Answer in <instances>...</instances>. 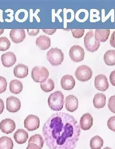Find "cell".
I'll use <instances>...</instances> for the list:
<instances>
[{
	"label": "cell",
	"instance_id": "cell-1",
	"mask_svg": "<svg viewBox=\"0 0 115 149\" xmlns=\"http://www.w3.org/2000/svg\"><path fill=\"white\" fill-rule=\"evenodd\" d=\"M81 132L77 119L65 112L53 114L42 128L45 141L50 149H74Z\"/></svg>",
	"mask_w": 115,
	"mask_h": 149
},
{
	"label": "cell",
	"instance_id": "cell-2",
	"mask_svg": "<svg viewBox=\"0 0 115 149\" xmlns=\"http://www.w3.org/2000/svg\"><path fill=\"white\" fill-rule=\"evenodd\" d=\"M64 97L61 91H56L51 93L48 99V104L51 109L59 111L62 109L64 104Z\"/></svg>",
	"mask_w": 115,
	"mask_h": 149
},
{
	"label": "cell",
	"instance_id": "cell-3",
	"mask_svg": "<svg viewBox=\"0 0 115 149\" xmlns=\"http://www.w3.org/2000/svg\"><path fill=\"white\" fill-rule=\"evenodd\" d=\"M46 57L53 66L61 65L64 59V54L62 50L57 48H52L48 51Z\"/></svg>",
	"mask_w": 115,
	"mask_h": 149
},
{
	"label": "cell",
	"instance_id": "cell-4",
	"mask_svg": "<svg viewBox=\"0 0 115 149\" xmlns=\"http://www.w3.org/2000/svg\"><path fill=\"white\" fill-rule=\"evenodd\" d=\"M49 72L43 66H36L32 69L31 77L36 83H44L47 80Z\"/></svg>",
	"mask_w": 115,
	"mask_h": 149
},
{
	"label": "cell",
	"instance_id": "cell-5",
	"mask_svg": "<svg viewBox=\"0 0 115 149\" xmlns=\"http://www.w3.org/2000/svg\"><path fill=\"white\" fill-rule=\"evenodd\" d=\"M84 45L88 52L94 53L98 50L100 46V42L95 39L94 32L90 30L84 37Z\"/></svg>",
	"mask_w": 115,
	"mask_h": 149
},
{
	"label": "cell",
	"instance_id": "cell-6",
	"mask_svg": "<svg viewBox=\"0 0 115 149\" xmlns=\"http://www.w3.org/2000/svg\"><path fill=\"white\" fill-rule=\"evenodd\" d=\"M75 75L77 80L81 82H86L90 80L93 75L91 68L88 66L82 65L77 68Z\"/></svg>",
	"mask_w": 115,
	"mask_h": 149
},
{
	"label": "cell",
	"instance_id": "cell-7",
	"mask_svg": "<svg viewBox=\"0 0 115 149\" xmlns=\"http://www.w3.org/2000/svg\"><path fill=\"white\" fill-rule=\"evenodd\" d=\"M69 55L71 59L74 62H80L84 60L85 52L80 45H74L70 48Z\"/></svg>",
	"mask_w": 115,
	"mask_h": 149
},
{
	"label": "cell",
	"instance_id": "cell-8",
	"mask_svg": "<svg viewBox=\"0 0 115 149\" xmlns=\"http://www.w3.org/2000/svg\"><path fill=\"white\" fill-rule=\"evenodd\" d=\"M40 119L38 116L33 115H28L24 121L25 127L29 131L37 130L40 127Z\"/></svg>",
	"mask_w": 115,
	"mask_h": 149
},
{
	"label": "cell",
	"instance_id": "cell-9",
	"mask_svg": "<svg viewBox=\"0 0 115 149\" xmlns=\"http://www.w3.org/2000/svg\"><path fill=\"white\" fill-rule=\"evenodd\" d=\"M21 103L19 99L16 97L11 96L6 100V109L9 112L16 113L19 111Z\"/></svg>",
	"mask_w": 115,
	"mask_h": 149
},
{
	"label": "cell",
	"instance_id": "cell-10",
	"mask_svg": "<svg viewBox=\"0 0 115 149\" xmlns=\"http://www.w3.org/2000/svg\"><path fill=\"white\" fill-rule=\"evenodd\" d=\"M94 86L97 90L105 92L109 88V84L106 76L104 74H99L95 78Z\"/></svg>",
	"mask_w": 115,
	"mask_h": 149
},
{
	"label": "cell",
	"instance_id": "cell-11",
	"mask_svg": "<svg viewBox=\"0 0 115 149\" xmlns=\"http://www.w3.org/2000/svg\"><path fill=\"white\" fill-rule=\"evenodd\" d=\"M16 127L14 120L10 119H3L0 123V130L2 132L6 134L12 133Z\"/></svg>",
	"mask_w": 115,
	"mask_h": 149
},
{
	"label": "cell",
	"instance_id": "cell-12",
	"mask_svg": "<svg viewBox=\"0 0 115 149\" xmlns=\"http://www.w3.org/2000/svg\"><path fill=\"white\" fill-rule=\"evenodd\" d=\"M10 36L13 42L18 44L24 41L26 38V34L25 29H13L10 31Z\"/></svg>",
	"mask_w": 115,
	"mask_h": 149
},
{
	"label": "cell",
	"instance_id": "cell-13",
	"mask_svg": "<svg viewBox=\"0 0 115 149\" xmlns=\"http://www.w3.org/2000/svg\"><path fill=\"white\" fill-rule=\"evenodd\" d=\"M3 65L6 68H10L16 63V57L13 52H8L3 54L1 57Z\"/></svg>",
	"mask_w": 115,
	"mask_h": 149
},
{
	"label": "cell",
	"instance_id": "cell-14",
	"mask_svg": "<svg viewBox=\"0 0 115 149\" xmlns=\"http://www.w3.org/2000/svg\"><path fill=\"white\" fill-rule=\"evenodd\" d=\"M65 103L66 109L69 112H74L78 108V99L77 97L73 95H69L65 99Z\"/></svg>",
	"mask_w": 115,
	"mask_h": 149
},
{
	"label": "cell",
	"instance_id": "cell-15",
	"mask_svg": "<svg viewBox=\"0 0 115 149\" xmlns=\"http://www.w3.org/2000/svg\"><path fill=\"white\" fill-rule=\"evenodd\" d=\"M61 84L63 89L66 91H70L74 88L76 82L73 76L67 74L62 77Z\"/></svg>",
	"mask_w": 115,
	"mask_h": 149
},
{
	"label": "cell",
	"instance_id": "cell-16",
	"mask_svg": "<svg viewBox=\"0 0 115 149\" xmlns=\"http://www.w3.org/2000/svg\"><path fill=\"white\" fill-rule=\"evenodd\" d=\"M93 118L90 113L84 114L80 119V127L84 131L89 130L93 126Z\"/></svg>",
	"mask_w": 115,
	"mask_h": 149
},
{
	"label": "cell",
	"instance_id": "cell-17",
	"mask_svg": "<svg viewBox=\"0 0 115 149\" xmlns=\"http://www.w3.org/2000/svg\"><path fill=\"white\" fill-rule=\"evenodd\" d=\"M13 73L14 76L18 78H25L29 74V68L27 66L23 64H18L14 67Z\"/></svg>",
	"mask_w": 115,
	"mask_h": 149
},
{
	"label": "cell",
	"instance_id": "cell-18",
	"mask_svg": "<svg viewBox=\"0 0 115 149\" xmlns=\"http://www.w3.org/2000/svg\"><path fill=\"white\" fill-rule=\"evenodd\" d=\"M13 137L17 143L20 144H23L27 140L29 134L25 130L19 129L14 133Z\"/></svg>",
	"mask_w": 115,
	"mask_h": 149
},
{
	"label": "cell",
	"instance_id": "cell-19",
	"mask_svg": "<svg viewBox=\"0 0 115 149\" xmlns=\"http://www.w3.org/2000/svg\"><path fill=\"white\" fill-rule=\"evenodd\" d=\"M110 34L109 29H96L94 33L95 39L99 42H105L109 38Z\"/></svg>",
	"mask_w": 115,
	"mask_h": 149
},
{
	"label": "cell",
	"instance_id": "cell-20",
	"mask_svg": "<svg viewBox=\"0 0 115 149\" xmlns=\"http://www.w3.org/2000/svg\"><path fill=\"white\" fill-rule=\"evenodd\" d=\"M36 44L41 50H47L51 46L50 38L45 36H40L37 38Z\"/></svg>",
	"mask_w": 115,
	"mask_h": 149
},
{
	"label": "cell",
	"instance_id": "cell-21",
	"mask_svg": "<svg viewBox=\"0 0 115 149\" xmlns=\"http://www.w3.org/2000/svg\"><path fill=\"white\" fill-rule=\"evenodd\" d=\"M93 104L96 108H103L106 104V97L102 93L96 94L93 99Z\"/></svg>",
	"mask_w": 115,
	"mask_h": 149
},
{
	"label": "cell",
	"instance_id": "cell-22",
	"mask_svg": "<svg viewBox=\"0 0 115 149\" xmlns=\"http://www.w3.org/2000/svg\"><path fill=\"white\" fill-rule=\"evenodd\" d=\"M9 90L14 94H18L22 92L23 85L22 82L16 79L12 80L9 84Z\"/></svg>",
	"mask_w": 115,
	"mask_h": 149
},
{
	"label": "cell",
	"instance_id": "cell-23",
	"mask_svg": "<svg viewBox=\"0 0 115 149\" xmlns=\"http://www.w3.org/2000/svg\"><path fill=\"white\" fill-rule=\"evenodd\" d=\"M64 29L67 27V23H71L73 21L75 18L74 12L73 9L64 8Z\"/></svg>",
	"mask_w": 115,
	"mask_h": 149
},
{
	"label": "cell",
	"instance_id": "cell-24",
	"mask_svg": "<svg viewBox=\"0 0 115 149\" xmlns=\"http://www.w3.org/2000/svg\"><path fill=\"white\" fill-rule=\"evenodd\" d=\"M104 61L108 66L115 65V50L107 51L104 56Z\"/></svg>",
	"mask_w": 115,
	"mask_h": 149
},
{
	"label": "cell",
	"instance_id": "cell-25",
	"mask_svg": "<svg viewBox=\"0 0 115 149\" xmlns=\"http://www.w3.org/2000/svg\"><path fill=\"white\" fill-rule=\"evenodd\" d=\"M104 141L99 135L92 138L90 142V146L91 149H101L103 146Z\"/></svg>",
	"mask_w": 115,
	"mask_h": 149
},
{
	"label": "cell",
	"instance_id": "cell-26",
	"mask_svg": "<svg viewBox=\"0 0 115 149\" xmlns=\"http://www.w3.org/2000/svg\"><path fill=\"white\" fill-rule=\"evenodd\" d=\"M14 143L11 138L3 136L0 138V149H13Z\"/></svg>",
	"mask_w": 115,
	"mask_h": 149
},
{
	"label": "cell",
	"instance_id": "cell-27",
	"mask_svg": "<svg viewBox=\"0 0 115 149\" xmlns=\"http://www.w3.org/2000/svg\"><path fill=\"white\" fill-rule=\"evenodd\" d=\"M29 13L27 10L25 9H20L15 13V19L18 22H24L27 19Z\"/></svg>",
	"mask_w": 115,
	"mask_h": 149
},
{
	"label": "cell",
	"instance_id": "cell-28",
	"mask_svg": "<svg viewBox=\"0 0 115 149\" xmlns=\"http://www.w3.org/2000/svg\"><path fill=\"white\" fill-rule=\"evenodd\" d=\"M41 89L46 93L51 92L55 88V83L51 79H48L44 83L40 84Z\"/></svg>",
	"mask_w": 115,
	"mask_h": 149
},
{
	"label": "cell",
	"instance_id": "cell-29",
	"mask_svg": "<svg viewBox=\"0 0 115 149\" xmlns=\"http://www.w3.org/2000/svg\"><path fill=\"white\" fill-rule=\"evenodd\" d=\"M88 15L89 13L87 10L85 9H81L77 12L75 17L78 22H84L88 19Z\"/></svg>",
	"mask_w": 115,
	"mask_h": 149
},
{
	"label": "cell",
	"instance_id": "cell-30",
	"mask_svg": "<svg viewBox=\"0 0 115 149\" xmlns=\"http://www.w3.org/2000/svg\"><path fill=\"white\" fill-rule=\"evenodd\" d=\"M35 143L38 145L41 149L43 147L44 141L41 135L36 134L33 135L30 138L29 143Z\"/></svg>",
	"mask_w": 115,
	"mask_h": 149
},
{
	"label": "cell",
	"instance_id": "cell-31",
	"mask_svg": "<svg viewBox=\"0 0 115 149\" xmlns=\"http://www.w3.org/2000/svg\"><path fill=\"white\" fill-rule=\"evenodd\" d=\"M10 41L6 37L0 38V51L5 52L10 48Z\"/></svg>",
	"mask_w": 115,
	"mask_h": 149
},
{
	"label": "cell",
	"instance_id": "cell-32",
	"mask_svg": "<svg viewBox=\"0 0 115 149\" xmlns=\"http://www.w3.org/2000/svg\"><path fill=\"white\" fill-rule=\"evenodd\" d=\"M62 11V9H59L57 13H55V9L52 10V22H55V17H57L59 20L60 22H62L63 20L61 16H60V14Z\"/></svg>",
	"mask_w": 115,
	"mask_h": 149
},
{
	"label": "cell",
	"instance_id": "cell-33",
	"mask_svg": "<svg viewBox=\"0 0 115 149\" xmlns=\"http://www.w3.org/2000/svg\"><path fill=\"white\" fill-rule=\"evenodd\" d=\"M85 31V30L84 29H72L73 37L77 39L82 37L84 36Z\"/></svg>",
	"mask_w": 115,
	"mask_h": 149
},
{
	"label": "cell",
	"instance_id": "cell-34",
	"mask_svg": "<svg viewBox=\"0 0 115 149\" xmlns=\"http://www.w3.org/2000/svg\"><path fill=\"white\" fill-rule=\"evenodd\" d=\"M7 86V82L5 77L0 76V94L6 91Z\"/></svg>",
	"mask_w": 115,
	"mask_h": 149
},
{
	"label": "cell",
	"instance_id": "cell-35",
	"mask_svg": "<svg viewBox=\"0 0 115 149\" xmlns=\"http://www.w3.org/2000/svg\"><path fill=\"white\" fill-rule=\"evenodd\" d=\"M40 11V9H37L36 10L35 12L34 13H33V10L32 9H30V22H33V17H34L36 19L37 22H41L40 19L37 15L38 13Z\"/></svg>",
	"mask_w": 115,
	"mask_h": 149
},
{
	"label": "cell",
	"instance_id": "cell-36",
	"mask_svg": "<svg viewBox=\"0 0 115 149\" xmlns=\"http://www.w3.org/2000/svg\"><path fill=\"white\" fill-rule=\"evenodd\" d=\"M108 107L111 112L115 113V95L110 98Z\"/></svg>",
	"mask_w": 115,
	"mask_h": 149
},
{
	"label": "cell",
	"instance_id": "cell-37",
	"mask_svg": "<svg viewBox=\"0 0 115 149\" xmlns=\"http://www.w3.org/2000/svg\"><path fill=\"white\" fill-rule=\"evenodd\" d=\"M107 125L110 130L115 132V116L110 118L107 123Z\"/></svg>",
	"mask_w": 115,
	"mask_h": 149
},
{
	"label": "cell",
	"instance_id": "cell-38",
	"mask_svg": "<svg viewBox=\"0 0 115 149\" xmlns=\"http://www.w3.org/2000/svg\"><path fill=\"white\" fill-rule=\"evenodd\" d=\"M90 19L91 22H96L98 19V11L96 9H92L91 10Z\"/></svg>",
	"mask_w": 115,
	"mask_h": 149
},
{
	"label": "cell",
	"instance_id": "cell-39",
	"mask_svg": "<svg viewBox=\"0 0 115 149\" xmlns=\"http://www.w3.org/2000/svg\"><path fill=\"white\" fill-rule=\"evenodd\" d=\"M10 13L9 14L7 15L8 17H9L10 18V19H8L6 18L5 19V21L6 22L8 23H11L12 22L13 20H14V17H13V14H14V11L11 9H7Z\"/></svg>",
	"mask_w": 115,
	"mask_h": 149
},
{
	"label": "cell",
	"instance_id": "cell-40",
	"mask_svg": "<svg viewBox=\"0 0 115 149\" xmlns=\"http://www.w3.org/2000/svg\"><path fill=\"white\" fill-rule=\"evenodd\" d=\"M27 31L29 36H36L39 33L40 29H27Z\"/></svg>",
	"mask_w": 115,
	"mask_h": 149
},
{
	"label": "cell",
	"instance_id": "cell-41",
	"mask_svg": "<svg viewBox=\"0 0 115 149\" xmlns=\"http://www.w3.org/2000/svg\"><path fill=\"white\" fill-rule=\"evenodd\" d=\"M109 79L111 84L115 87V70L111 72Z\"/></svg>",
	"mask_w": 115,
	"mask_h": 149
},
{
	"label": "cell",
	"instance_id": "cell-42",
	"mask_svg": "<svg viewBox=\"0 0 115 149\" xmlns=\"http://www.w3.org/2000/svg\"><path fill=\"white\" fill-rule=\"evenodd\" d=\"M110 42L111 46L115 48V31L112 33Z\"/></svg>",
	"mask_w": 115,
	"mask_h": 149
},
{
	"label": "cell",
	"instance_id": "cell-43",
	"mask_svg": "<svg viewBox=\"0 0 115 149\" xmlns=\"http://www.w3.org/2000/svg\"><path fill=\"white\" fill-rule=\"evenodd\" d=\"M26 149H41L38 145L34 143H29Z\"/></svg>",
	"mask_w": 115,
	"mask_h": 149
},
{
	"label": "cell",
	"instance_id": "cell-44",
	"mask_svg": "<svg viewBox=\"0 0 115 149\" xmlns=\"http://www.w3.org/2000/svg\"><path fill=\"white\" fill-rule=\"evenodd\" d=\"M42 31H43L44 33H46V34L49 35H52L54 34V33H55L56 31H57V29H42Z\"/></svg>",
	"mask_w": 115,
	"mask_h": 149
},
{
	"label": "cell",
	"instance_id": "cell-45",
	"mask_svg": "<svg viewBox=\"0 0 115 149\" xmlns=\"http://www.w3.org/2000/svg\"><path fill=\"white\" fill-rule=\"evenodd\" d=\"M5 109L4 103L2 99L0 98V115L3 112Z\"/></svg>",
	"mask_w": 115,
	"mask_h": 149
},
{
	"label": "cell",
	"instance_id": "cell-46",
	"mask_svg": "<svg viewBox=\"0 0 115 149\" xmlns=\"http://www.w3.org/2000/svg\"><path fill=\"white\" fill-rule=\"evenodd\" d=\"M3 11L2 9H0V22H4L3 17Z\"/></svg>",
	"mask_w": 115,
	"mask_h": 149
},
{
	"label": "cell",
	"instance_id": "cell-47",
	"mask_svg": "<svg viewBox=\"0 0 115 149\" xmlns=\"http://www.w3.org/2000/svg\"><path fill=\"white\" fill-rule=\"evenodd\" d=\"M4 30V29H0V36L3 33Z\"/></svg>",
	"mask_w": 115,
	"mask_h": 149
},
{
	"label": "cell",
	"instance_id": "cell-48",
	"mask_svg": "<svg viewBox=\"0 0 115 149\" xmlns=\"http://www.w3.org/2000/svg\"><path fill=\"white\" fill-rule=\"evenodd\" d=\"M103 149H112L110 148H109V147H106L105 148H104Z\"/></svg>",
	"mask_w": 115,
	"mask_h": 149
}]
</instances>
